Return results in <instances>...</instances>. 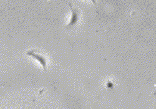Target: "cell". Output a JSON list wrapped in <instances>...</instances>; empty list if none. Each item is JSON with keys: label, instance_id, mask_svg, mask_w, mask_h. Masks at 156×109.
I'll return each mask as SVG.
<instances>
[{"label": "cell", "instance_id": "cell-1", "mask_svg": "<svg viewBox=\"0 0 156 109\" xmlns=\"http://www.w3.org/2000/svg\"><path fill=\"white\" fill-rule=\"evenodd\" d=\"M27 55L36 60L43 67V70L44 71H47V60L42 54L36 50L32 49L27 52Z\"/></svg>", "mask_w": 156, "mask_h": 109}, {"label": "cell", "instance_id": "cell-3", "mask_svg": "<svg viewBox=\"0 0 156 109\" xmlns=\"http://www.w3.org/2000/svg\"><path fill=\"white\" fill-rule=\"evenodd\" d=\"M90 1H91V2L93 3V4H94V5L96 6V0H90Z\"/></svg>", "mask_w": 156, "mask_h": 109}, {"label": "cell", "instance_id": "cell-2", "mask_svg": "<svg viewBox=\"0 0 156 109\" xmlns=\"http://www.w3.org/2000/svg\"><path fill=\"white\" fill-rule=\"evenodd\" d=\"M69 6L71 10V17L69 23L66 26V28L68 29V30H71V28H73V27H74L77 24L78 21H79L80 12L77 9L73 8L71 3H69Z\"/></svg>", "mask_w": 156, "mask_h": 109}]
</instances>
